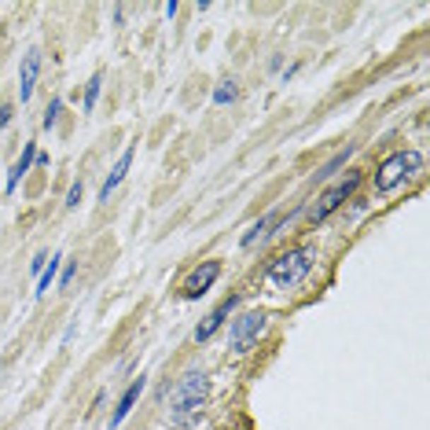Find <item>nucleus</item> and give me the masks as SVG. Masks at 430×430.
I'll return each instance as SVG.
<instances>
[{"instance_id": "obj_1", "label": "nucleus", "mask_w": 430, "mask_h": 430, "mask_svg": "<svg viewBox=\"0 0 430 430\" xmlns=\"http://www.w3.org/2000/svg\"><path fill=\"white\" fill-rule=\"evenodd\" d=\"M207 401H210V376H207V371H199V368H188L180 376V383L173 386L170 423L180 426V430L195 426L199 416H202V408H207Z\"/></svg>"}, {"instance_id": "obj_2", "label": "nucleus", "mask_w": 430, "mask_h": 430, "mask_svg": "<svg viewBox=\"0 0 430 430\" xmlns=\"http://www.w3.org/2000/svg\"><path fill=\"white\" fill-rule=\"evenodd\" d=\"M313 269H316V247L302 243V247H294V250L276 254L269 261V269H265V279L276 291H294V287L306 284Z\"/></svg>"}, {"instance_id": "obj_3", "label": "nucleus", "mask_w": 430, "mask_h": 430, "mask_svg": "<svg viewBox=\"0 0 430 430\" xmlns=\"http://www.w3.org/2000/svg\"><path fill=\"white\" fill-rule=\"evenodd\" d=\"M423 170H426V162H423V151H416V147L386 155L383 165L376 170V192H379V195H390L394 188H401L405 180L423 177Z\"/></svg>"}, {"instance_id": "obj_4", "label": "nucleus", "mask_w": 430, "mask_h": 430, "mask_svg": "<svg viewBox=\"0 0 430 430\" xmlns=\"http://www.w3.org/2000/svg\"><path fill=\"white\" fill-rule=\"evenodd\" d=\"M361 180H364V177H361L357 170H349L342 180L327 184V188H324L320 195H316V202H313V207H306V217H309V224H320V221H327L335 210H342L346 202H349L353 195H357Z\"/></svg>"}, {"instance_id": "obj_5", "label": "nucleus", "mask_w": 430, "mask_h": 430, "mask_svg": "<svg viewBox=\"0 0 430 430\" xmlns=\"http://www.w3.org/2000/svg\"><path fill=\"white\" fill-rule=\"evenodd\" d=\"M265 327H269V316L261 309H243L239 316H232V324H228V349L236 353V357L250 353L257 346V339L265 335Z\"/></svg>"}, {"instance_id": "obj_6", "label": "nucleus", "mask_w": 430, "mask_h": 430, "mask_svg": "<svg viewBox=\"0 0 430 430\" xmlns=\"http://www.w3.org/2000/svg\"><path fill=\"white\" fill-rule=\"evenodd\" d=\"M221 279V261H199V269L184 279V287H180V298L184 302H195V298H202L214 284Z\"/></svg>"}, {"instance_id": "obj_7", "label": "nucleus", "mask_w": 430, "mask_h": 430, "mask_svg": "<svg viewBox=\"0 0 430 430\" xmlns=\"http://www.w3.org/2000/svg\"><path fill=\"white\" fill-rule=\"evenodd\" d=\"M239 302H243V294H228L224 302H217V309H210V316L195 327V342H210L214 335L224 327V320H228V316L239 309Z\"/></svg>"}, {"instance_id": "obj_8", "label": "nucleus", "mask_w": 430, "mask_h": 430, "mask_svg": "<svg viewBox=\"0 0 430 430\" xmlns=\"http://www.w3.org/2000/svg\"><path fill=\"white\" fill-rule=\"evenodd\" d=\"M37 74H41V52L30 48V52L23 55V66H18V100H23V103H30V96H33Z\"/></svg>"}, {"instance_id": "obj_9", "label": "nucleus", "mask_w": 430, "mask_h": 430, "mask_svg": "<svg viewBox=\"0 0 430 430\" xmlns=\"http://www.w3.org/2000/svg\"><path fill=\"white\" fill-rule=\"evenodd\" d=\"M144 386H147V376H136L133 383L125 386V394L118 397V408H115V416H110V430H118L122 423H125V416L136 408V401H140V394H144Z\"/></svg>"}, {"instance_id": "obj_10", "label": "nucleus", "mask_w": 430, "mask_h": 430, "mask_svg": "<svg viewBox=\"0 0 430 430\" xmlns=\"http://www.w3.org/2000/svg\"><path fill=\"white\" fill-rule=\"evenodd\" d=\"M133 155H136V147L129 144L125 151H122V158L115 162V170H110V173H107V180L100 184V202H107V199H110V192H115L118 184L125 180V173H129V165H133Z\"/></svg>"}, {"instance_id": "obj_11", "label": "nucleus", "mask_w": 430, "mask_h": 430, "mask_svg": "<svg viewBox=\"0 0 430 430\" xmlns=\"http://www.w3.org/2000/svg\"><path fill=\"white\" fill-rule=\"evenodd\" d=\"M33 162H37V144H33V140H26L23 155H18V162L11 165V173H8V184H4V192H8V195L18 188V180H23V177L30 173V165H33Z\"/></svg>"}, {"instance_id": "obj_12", "label": "nucleus", "mask_w": 430, "mask_h": 430, "mask_svg": "<svg viewBox=\"0 0 430 430\" xmlns=\"http://www.w3.org/2000/svg\"><path fill=\"white\" fill-rule=\"evenodd\" d=\"M353 151H357V144H346V147H342V151H339V155H331V158H327V162L320 165V170H316V173H313V184H324V180H331V177H335V173H339V170H342V165H346V162L353 158Z\"/></svg>"}, {"instance_id": "obj_13", "label": "nucleus", "mask_w": 430, "mask_h": 430, "mask_svg": "<svg viewBox=\"0 0 430 430\" xmlns=\"http://www.w3.org/2000/svg\"><path fill=\"white\" fill-rule=\"evenodd\" d=\"M276 221H279V210H272V214H265V217H257V221L250 224V228L239 236V247H243V250H250L254 243H261V239H265V228H272Z\"/></svg>"}, {"instance_id": "obj_14", "label": "nucleus", "mask_w": 430, "mask_h": 430, "mask_svg": "<svg viewBox=\"0 0 430 430\" xmlns=\"http://www.w3.org/2000/svg\"><path fill=\"white\" fill-rule=\"evenodd\" d=\"M59 261H63V254H52L48 257V265H45V272L41 276H37V298H45L48 291H52V284H55V276H59Z\"/></svg>"}, {"instance_id": "obj_15", "label": "nucleus", "mask_w": 430, "mask_h": 430, "mask_svg": "<svg viewBox=\"0 0 430 430\" xmlns=\"http://www.w3.org/2000/svg\"><path fill=\"white\" fill-rule=\"evenodd\" d=\"M100 92H103V74L96 70V74H92V78H88V85H85V103H81V110H85V115H88L92 107H96Z\"/></svg>"}, {"instance_id": "obj_16", "label": "nucleus", "mask_w": 430, "mask_h": 430, "mask_svg": "<svg viewBox=\"0 0 430 430\" xmlns=\"http://www.w3.org/2000/svg\"><path fill=\"white\" fill-rule=\"evenodd\" d=\"M239 100V85L236 81H221L217 88H214V103L217 107H228V103H236Z\"/></svg>"}, {"instance_id": "obj_17", "label": "nucleus", "mask_w": 430, "mask_h": 430, "mask_svg": "<svg viewBox=\"0 0 430 430\" xmlns=\"http://www.w3.org/2000/svg\"><path fill=\"white\" fill-rule=\"evenodd\" d=\"M59 110H63V100H59V96H52V103H48V110H45L41 125H45V129H52L55 122H59Z\"/></svg>"}, {"instance_id": "obj_18", "label": "nucleus", "mask_w": 430, "mask_h": 430, "mask_svg": "<svg viewBox=\"0 0 430 430\" xmlns=\"http://www.w3.org/2000/svg\"><path fill=\"white\" fill-rule=\"evenodd\" d=\"M81 188H85L81 180H74V184H70V192H66V210H78V202H81Z\"/></svg>"}, {"instance_id": "obj_19", "label": "nucleus", "mask_w": 430, "mask_h": 430, "mask_svg": "<svg viewBox=\"0 0 430 430\" xmlns=\"http://www.w3.org/2000/svg\"><path fill=\"white\" fill-rule=\"evenodd\" d=\"M74 272H78V261H66L63 272H59V287H70L74 284Z\"/></svg>"}, {"instance_id": "obj_20", "label": "nucleus", "mask_w": 430, "mask_h": 430, "mask_svg": "<svg viewBox=\"0 0 430 430\" xmlns=\"http://www.w3.org/2000/svg\"><path fill=\"white\" fill-rule=\"evenodd\" d=\"M11 118H15V107H11V103H4V107H0V133H4V129L11 125Z\"/></svg>"}, {"instance_id": "obj_21", "label": "nucleus", "mask_w": 430, "mask_h": 430, "mask_svg": "<svg viewBox=\"0 0 430 430\" xmlns=\"http://www.w3.org/2000/svg\"><path fill=\"white\" fill-rule=\"evenodd\" d=\"M45 265H48V254H37V257L30 261V272H33V276H41V272H45Z\"/></svg>"}, {"instance_id": "obj_22", "label": "nucleus", "mask_w": 430, "mask_h": 430, "mask_svg": "<svg viewBox=\"0 0 430 430\" xmlns=\"http://www.w3.org/2000/svg\"><path fill=\"white\" fill-rule=\"evenodd\" d=\"M162 11H165V18H173V15H177V11H180V4H177V0H170V4H165V8H162Z\"/></svg>"}]
</instances>
